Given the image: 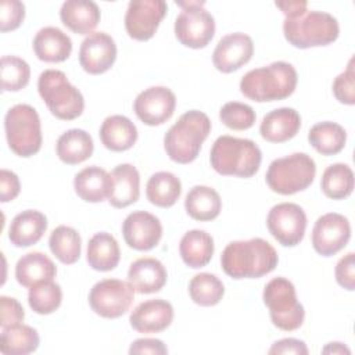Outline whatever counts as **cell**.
<instances>
[{
  "label": "cell",
  "mask_w": 355,
  "mask_h": 355,
  "mask_svg": "<svg viewBox=\"0 0 355 355\" xmlns=\"http://www.w3.org/2000/svg\"><path fill=\"white\" fill-rule=\"evenodd\" d=\"M279 262L276 250L261 237L229 243L222 255L223 272L233 279H258L270 273Z\"/></svg>",
  "instance_id": "cell-1"
},
{
  "label": "cell",
  "mask_w": 355,
  "mask_h": 355,
  "mask_svg": "<svg viewBox=\"0 0 355 355\" xmlns=\"http://www.w3.org/2000/svg\"><path fill=\"white\" fill-rule=\"evenodd\" d=\"M298 82L295 68L286 61L248 71L240 80V92L250 100L263 103L291 96Z\"/></svg>",
  "instance_id": "cell-2"
},
{
  "label": "cell",
  "mask_w": 355,
  "mask_h": 355,
  "mask_svg": "<svg viewBox=\"0 0 355 355\" xmlns=\"http://www.w3.org/2000/svg\"><path fill=\"white\" fill-rule=\"evenodd\" d=\"M211 132V121L207 114L191 110L180 115L164 137L166 155L178 164L193 162L201 150L202 143Z\"/></svg>",
  "instance_id": "cell-3"
},
{
  "label": "cell",
  "mask_w": 355,
  "mask_h": 355,
  "mask_svg": "<svg viewBox=\"0 0 355 355\" xmlns=\"http://www.w3.org/2000/svg\"><path fill=\"white\" fill-rule=\"evenodd\" d=\"M209 161L219 175L251 178L261 166L262 153L250 139L225 135L214 141Z\"/></svg>",
  "instance_id": "cell-4"
},
{
  "label": "cell",
  "mask_w": 355,
  "mask_h": 355,
  "mask_svg": "<svg viewBox=\"0 0 355 355\" xmlns=\"http://www.w3.org/2000/svg\"><path fill=\"white\" fill-rule=\"evenodd\" d=\"M286 40L297 49L327 46L337 40L340 28L337 19L324 11H306L283 22Z\"/></svg>",
  "instance_id": "cell-5"
},
{
  "label": "cell",
  "mask_w": 355,
  "mask_h": 355,
  "mask_svg": "<svg viewBox=\"0 0 355 355\" xmlns=\"http://www.w3.org/2000/svg\"><path fill=\"white\" fill-rule=\"evenodd\" d=\"M37 90L50 112L62 121H72L82 115L85 100L62 71L46 69L37 80Z\"/></svg>",
  "instance_id": "cell-6"
},
{
  "label": "cell",
  "mask_w": 355,
  "mask_h": 355,
  "mask_svg": "<svg viewBox=\"0 0 355 355\" xmlns=\"http://www.w3.org/2000/svg\"><path fill=\"white\" fill-rule=\"evenodd\" d=\"M315 175V161L305 153H294L273 159L266 171L265 179L272 191L290 196L308 189L312 184Z\"/></svg>",
  "instance_id": "cell-7"
},
{
  "label": "cell",
  "mask_w": 355,
  "mask_h": 355,
  "mask_svg": "<svg viewBox=\"0 0 355 355\" xmlns=\"http://www.w3.org/2000/svg\"><path fill=\"white\" fill-rule=\"evenodd\" d=\"M4 130L10 150L18 157H32L42 147L40 118L29 104H17L7 111Z\"/></svg>",
  "instance_id": "cell-8"
},
{
  "label": "cell",
  "mask_w": 355,
  "mask_h": 355,
  "mask_svg": "<svg viewBox=\"0 0 355 355\" xmlns=\"http://www.w3.org/2000/svg\"><path fill=\"white\" fill-rule=\"evenodd\" d=\"M263 304L269 309L272 323L284 331H293L302 326L305 309L297 300L294 284L284 277H275L263 288Z\"/></svg>",
  "instance_id": "cell-9"
},
{
  "label": "cell",
  "mask_w": 355,
  "mask_h": 355,
  "mask_svg": "<svg viewBox=\"0 0 355 355\" xmlns=\"http://www.w3.org/2000/svg\"><path fill=\"white\" fill-rule=\"evenodd\" d=\"M182 7L175 21V36L186 47L202 49L215 35V19L204 1H176Z\"/></svg>",
  "instance_id": "cell-10"
},
{
  "label": "cell",
  "mask_w": 355,
  "mask_h": 355,
  "mask_svg": "<svg viewBox=\"0 0 355 355\" xmlns=\"http://www.w3.org/2000/svg\"><path fill=\"white\" fill-rule=\"evenodd\" d=\"M135 298V290L129 282L119 279H103L89 293V305L94 313L105 319H116L125 315Z\"/></svg>",
  "instance_id": "cell-11"
},
{
  "label": "cell",
  "mask_w": 355,
  "mask_h": 355,
  "mask_svg": "<svg viewBox=\"0 0 355 355\" xmlns=\"http://www.w3.org/2000/svg\"><path fill=\"white\" fill-rule=\"evenodd\" d=\"M266 225L269 233L284 247H295L304 239L306 229L305 211L294 202H280L270 208Z\"/></svg>",
  "instance_id": "cell-12"
},
{
  "label": "cell",
  "mask_w": 355,
  "mask_h": 355,
  "mask_svg": "<svg viewBox=\"0 0 355 355\" xmlns=\"http://www.w3.org/2000/svg\"><path fill=\"white\" fill-rule=\"evenodd\" d=\"M351 239L348 219L337 212L319 216L312 229L313 250L322 257H331L340 252Z\"/></svg>",
  "instance_id": "cell-13"
},
{
  "label": "cell",
  "mask_w": 355,
  "mask_h": 355,
  "mask_svg": "<svg viewBox=\"0 0 355 355\" xmlns=\"http://www.w3.org/2000/svg\"><path fill=\"white\" fill-rule=\"evenodd\" d=\"M164 0H132L125 14V29L128 35L140 42L151 39L166 14Z\"/></svg>",
  "instance_id": "cell-14"
},
{
  "label": "cell",
  "mask_w": 355,
  "mask_h": 355,
  "mask_svg": "<svg viewBox=\"0 0 355 355\" xmlns=\"http://www.w3.org/2000/svg\"><path fill=\"white\" fill-rule=\"evenodd\" d=\"M176 97L165 86H153L137 94L133 103L136 116L148 126H157L166 122L175 112Z\"/></svg>",
  "instance_id": "cell-15"
},
{
  "label": "cell",
  "mask_w": 355,
  "mask_h": 355,
  "mask_svg": "<svg viewBox=\"0 0 355 355\" xmlns=\"http://www.w3.org/2000/svg\"><path fill=\"white\" fill-rule=\"evenodd\" d=\"M116 60V44L105 32L90 33L80 44L79 64L85 72L100 75L107 72Z\"/></svg>",
  "instance_id": "cell-16"
},
{
  "label": "cell",
  "mask_w": 355,
  "mask_h": 355,
  "mask_svg": "<svg viewBox=\"0 0 355 355\" xmlns=\"http://www.w3.org/2000/svg\"><path fill=\"white\" fill-rule=\"evenodd\" d=\"M122 234L130 248L148 251L159 243L162 237V225L155 215L147 211H135L125 218L122 223Z\"/></svg>",
  "instance_id": "cell-17"
},
{
  "label": "cell",
  "mask_w": 355,
  "mask_h": 355,
  "mask_svg": "<svg viewBox=\"0 0 355 355\" xmlns=\"http://www.w3.org/2000/svg\"><path fill=\"white\" fill-rule=\"evenodd\" d=\"M252 54V39L243 32H234L223 36L218 42L212 54V62L219 72L230 73L245 65Z\"/></svg>",
  "instance_id": "cell-18"
},
{
  "label": "cell",
  "mask_w": 355,
  "mask_h": 355,
  "mask_svg": "<svg viewBox=\"0 0 355 355\" xmlns=\"http://www.w3.org/2000/svg\"><path fill=\"white\" fill-rule=\"evenodd\" d=\"M173 320V306L171 302L157 298L140 302L130 313V326L144 334L159 333L169 327Z\"/></svg>",
  "instance_id": "cell-19"
},
{
  "label": "cell",
  "mask_w": 355,
  "mask_h": 355,
  "mask_svg": "<svg viewBox=\"0 0 355 355\" xmlns=\"http://www.w3.org/2000/svg\"><path fill=\"white\" fill-rule=\"evenodd\" d=\"M166 269L161 261L146 257L130 263L128 270V282L139 294L158 293L166 283Z\"/></svg>",
  "instance_id": "cell-20"
},
{
  "label": "cell",
  "mask_w": 355,
  "mask_h": 355,
  "mask_svg": "<svg viewBox=\"0 0 355 355\" xmlns=\"http://www.w3.org/2000/svg\"><path fill=\"white\" fill-rule=\"evenodd\" d=\"M108 202L114 208H125L140 197V175L132 164H119L110 173Z\"/></svg>",
  "instance_id": "cell-21"
},
{
  "label": "cell",
  "mask_w": 355,
  "mask_h": 355,
  "mask_svg": "<svg viewBox=\"0 0 355 355\" xmlns=\"http://www.w3.org/2000/svg\"><path fill=\"white\" fill-rule=\"evenodd\" d=\"M301 128V116L294 108L282 107L268 112L259 125L261 136L269 143H283L293 139Z\"/></svg>",
  "instance_id": "cell-22"
},
{
  "label": "cell",
  "mask_w": 355,
  "mask_h": 355,
  "mask_svg": "<svg viewBox=\"0 0 355 355\" xmlns=\"http://www.w3.org/2000/svg\"><path fill=\"white\" fill-rule=\"evenodd\" d=\"M100 8L90 0H67L60 10L61 22L73 33L87 35L100 22Z\"/></svg>",
  "instance_id": "cell-23"
},
{
  "label": "cell",
  "mask_w": 355,
  "mask_h": 355,
  "mask_svg": "<svg viewBox=\"0 0 355 355\" xmlns=\"http://www.w3.org/2000/svg\"><path fill=\"white\" fill-rule=\"evenodd\" d=\"M35 55L44 62H62L72 51V40L55 26L42 28L33 39Z\"/></svg>",
  "instance_id": "cell-24"
},
{
  "label": "cell",
  "mask_w": 355,
  "mask_h": 355,
  "mask_svg": "<svg viewBox=\"0 0 355 355\" xmlns=\"http://www.w3.org/2000/svg\"><path fill=\"white\" fill-rule=\"evenodd\" d=\"M47 229V218L36 209H26L19 212L11 220L8 229V239L15 247L24 248L36 244Z\"/></svg>",
  "instance_id": "cell-25"
},
{
  "label": "cell",
  "mask_w": 355,
  "mask_h": 355,
  "mask_svg": "<svg viewBox=\"0 0 355 355\" xmlns=\"http://www.w3.org/2000/svg\"><path fill=\"white\" fill-rule=\"evenodd\" d=\"M57 275L54 262L43 252L33 251L22 255L15 265V279L26 288L46 280H53Z\"/></svg>",
  "instance_id": "cell-26"
},
{
  "label": "cell",
  "mask_w": 355,
  "mask_h": 355,
  "mask_svg": "<svg viewBox=\"0 0 355 355\" xmlns=\"http://www.w3.org/2000/svg\"><path fill=\"white\" fill-rule=\"evenodd\" d=\"M100 140L111 151H126L137 140L135 123L125 115L107 116L100 126Z\"/></svg>",
  "instance_id": "cell-27"
},
{
  "label": "cell",
  "mask_w": 355,
  "mask_h": 355,
  "mask_svg": "<svg viewBox=\"0 0 355 355\" xmlns=\"http://www.w3.org/2000/svg\"><path fill=\"white\" fill-rule=\"evenodd\" d=\"M73 187L83 201L86 202H101L108 198L111 187L110 173L96 165L83 168L75 175Z\"/></svg>",
  "instance_id": "cell-28"
},
{
  "label": "cell",
  "mask_w": 355,
  "mask_h": 355,
  "mask_svg": "<svg viewBox=\"0 0 355 355\" xmlns=\"http://www.w3.org/2000/svg\"><path fill=\"white\" fill-rule=\"evenodd\" d=\"M121 251L115 237L107 232L96 233L87 243L86 261L98 272H108L118 266Z\"/></svg>",
  "instance_id": "cell-29"
},
{
  "label": "cell",
  "mask_w": 355,
  "mask_h": 355,
  "mask_svg": "<svg viewBox=\"0 0 355 355\" xmlns=\"http://www.w3.org/2000/svg\"><path fill=\"white\" fill-rule=\"evenodd\" d=\"M179 254L190 268H202L214 255V239L204 230L193 229L183 234L179 243Z\"/></svg>",
  "instance_id": "cell-30"
},
{
  "label": "cell",
  "mask_w": 355,
  "mask_h": 355,
  "mask_svg": "<svg viewBox=\"0 0 355 355\" xmlns=\"http://www.w3.org/2000/svg\"><path fill=\"white\" fill-rule=\"evenodd\" d=\"M94 150L92 136L83 129L64 132L55 144L58 158L68 165H76L92 157Z\"/></svg>",
  "instance_id": "cell-31"
},
{
  "label": "cell",
  "mask_w": 355,
  "mask_h": 355,
  "mask_svg": "<svg viewBox=\"0 0 355 355\" xmlns=\"http://www.w3.org/2000/svg\"><path fill=\"white\" fill-rule=\"evenodd\" d=\"M184 208L187 215L196 220H212L220 214L222 200L215 189L194 186L186 196Z\"/></svg>",
  "instance_id": "cell-32"
},
{
  "label": "cell",
  "mask_w": 355,
  "mask_h": 355,
  "mask_svg": "<svg viewBox=\"0 0 355 355\" xmlns=\"http://www.w3.org/2000/svg\"><path fill=\"white\" fill-rule=\"evenodd\" d=\"M309 144L322 155L338 154L347 141L345 129L330 121L315 123L308 133Z\"/></svg>",
  "instance_id": "cell-33"
},
{
  "label": "cell",
  "mask_w": 355,
  "mask_h": 355,
  "mask_svg": "<svg viewBox=\"0 0 355 355\" xmlns=\"http://www.w3.org/2000/svg\"><path fill=\"white\" fill-rule=\"evenodd\" d=\"M182 193L180 179L171 172L154 173L146 186V196L153 205L161 208H169L175 205Z\"/></svg>",
  "instance_id": "cell-34"
},
{
  "label": "cell",
  "mask_w": 355,
  "mask_h": 355,
  "mask_svg": "<svg viewBox=\"0 0 355 355\" xmlns=\"http://www.w3.org/2000/svg\"><path fill=\"white\" fill-rule=\"evenodd\" d=\"M40 343L36 329L19 323L1 329L0 351L4 355H26L37 349Z\"/></svg>",
  "instance_id": "cell-35"
},
{
  "label": "cell",
  "mask_w": 355,
  "mask_h": 355,
  "mask_svg": "<svg viewBox=\"0 0 355 355\" xmlns=\"http://www.w3.org/2000/svg\"><path fill=\"white\" fill-rule=\"evenodd\" d=\"M49 247L53 255L65 265L75 263L82 251V240L79 233L71 226H57L49 239Z\"/></svg>",
  "instance_id": "cell-36"
},
{
  "label": "cell",
  "mask_w": 355,
  "mask_h": 355,
  "mask_svg": "<svg viewBox=\"0 0 355 355\" xmlns=\"http://www.w3.org/2000/svg\"><path fill=\"white\" fill-rule=\"evenodd\" d=\"M322 191L333 200H343L354 190V172L347 164H333L327 166L320 180Z\"/></svg>",
  "instance_id": "cell-37"
},
{
  "label": "cell",
  "mask_w": 355,
  "mask_h": 355,
  "mask_svg": "<svg viewBox=\"0 0 355 355\" xmlns=\"http://www.w3.org/2000/svg\"><path fill=\"white\" fill-rule=\"evenodd\" d=\"M189 294L194 304L200 306H214L220 302L225 286L212 273H198L189 283Z\"/></svg>",
  "instance_id": "cell-38"
},
{
  "label": "cell",
  "mask_w": 355,
  "mask_h": 355,
  "mask_svg": "<svg viewBox=\"0 0 355 355\" xmlns=\"http://www.w3.org/2000/svg\"><path fill=\"white\" fill-rule=\"evenodd\" d=\"M62 301L61 287L53 280H46L29 288L28 302L33 312L39 315H50L57 311Z\"/></svg>",
  "instance_id": "cell-39"
},
{
  "label": "cell",
  "mask_w": 355,
  "mask_h": 355,
  "mask_svg": "<svg viewBox=\"0 0 355 355\" xmlns=\"http://www.w3.org/2000/svg\"><path fill=\"white\" fill-rule=\"evenodd\" d=\"M1 89L4 92H18L29 83L31 68L28 62L15 55L1 57Z\"/></svg>",
  "instance_id": "cell-40"
},
{
  "label": "cell",
  "mask_w": 355,
  "mask_h": 355,
  "mask_svg": "<svg viewBox=\"0 0 355 355\" xmlns=\"http://www.w3.org/2000/svg\"><path fill=\"white\" fill-rule=\"evenodd\" d=\"M219 118L225 126L232 130H247L255 123V111L244 103L229 101L220 111Z\"/></svg>",
  "instance_id": "cell-41"
},
{
  "label": "cell",
  "mask_w": 355,
  "mask_h": 355,
  "mask_svg": "<svg viewBox=\"0 0 355 355\" xmlns=\"http://www.w3.org/2000/svg\"><path fill=\"white\" fill-rule=\"evenodd\" d=\"M333 94L334 97L347 105L355 104V68L354 57L349 60L348 67L341 72L333 82Z\"/></svg>",
  "instance_id": "cell-42"
},
{
  "label": "cell",
  "mask_w": 355,
  "mask_h": 355,
  "mask_svg": "<svg viewBox=\"0 0 355 355\" xmlns=\"http://www.w3.org/2000/svg\"><path fill=\"white\" fill-rule=\"evenodd\" d=\"M25 18V6L19 0H3L0 4V31L17 29Z\"/></svg>",
  "instance_id": "cell-43"
},
{
  "label": "cell",
  "mask_w": 355,
  "mask_h": 355,
  "mask_svg": "<svg viewBox=\"0 0 355 355\" xmlns=\"http://www.w3.org/2000/svg\"><path fill=\"white\" fill-rule=\"evenodd\" d=\"M0 309H1V319H0L1 329H7L24 322V318H25L24 308L15 298L1 295Z\"/></svg>",
  "instance_id": "cell-44"
},
{
  "label": "cell",
  "mask_w": 355,
  "mask_h": 355,
  "mask_svg": "<svg viewBox=\"0 0 355 355\" xmlns=\"http://www.w3.org/2000/svg\"><path fill=\"white\" fill-rule=\"evenodd\" d=\"M336 280L337 283L348 290L354 291L355 290V261H354V252H348L344 255L336 265L334 269Z\"/></svg>",
  "instance_id": "cell-45"
},
{
  "label": "cell",
  "mask_w": 355,
  "mask_h": 355,
  "mask_svg": "<svg viewBox=\"0 0 355 355\" xmlns=\"http://www.w3.org/2000/svg\"><path fill=\"white\" fill-rule=\"evenodd\" d=\"M21 190V183L18 176L8 169L0 171V201L8 202L17 198Z\"/></svg>",
  "instance_id": "cell-46"
},
{
  "label": "cell",
  "mask_w": 355,
  "mask_h": 355,
  "mask_svg": "<svg viewBox=\"0 0 355 355\" xmlns=\"http://www.w3.org/2000/svg\"><path fill=\"white\" fill-rule=\"evenodd\" d=\"M270 355H306L308 354V348L306 344L302 340L298 338H282L276 343L272 344L270 349H269Z\"/></svg>",
  "instance_id": "cell-47"
},
{
  "label": "cell",
  "mask_w": 355,
  "mask_h": 355,
  "mask_svg": "<svg viewBox=\"0 0 355 355\" xmlns=\"http://www.w3.org/2000/svg\"><path fill=\"white\" fill-rule=\"evenodd\" d=\"M130 355L136 354H154V355H165L168 354L166 345L158 338H139L135 340L129 348Z\"/></svg>",
  "instance_id": "cell-48"
},
{
  "label": "cell",
  "mask_w": 355,
  "mask_h": 355,
  "mask_svg": "<svg viewBox=\"0 0 355 355\" xmlns=\"http://www.w3.org/2000/svg\"><path fill=\"white\" fill-rule=\"evenodd\" d=\"M276 7L282 10L286 18H295L306 12L308 3L304 0H294V1H276Z\"/></svg>",
  "instance_id": "cell-49"
},
{
  "label": "cell",
  "mask_w": 355,
  "mask_h": 355,
  "mask_svg": "<svg viewBox=\"0 0 355 355\" xmlns=\"http://www.w3.org/2000/svg\"><path fill=\"white\" fill-rule=\"evenodd\" d=\"M323 354H351L349 348H347L343 343H329L323 349Z\"/></svg>",
  "instance_id": "cell-50"
}]
</instances>
